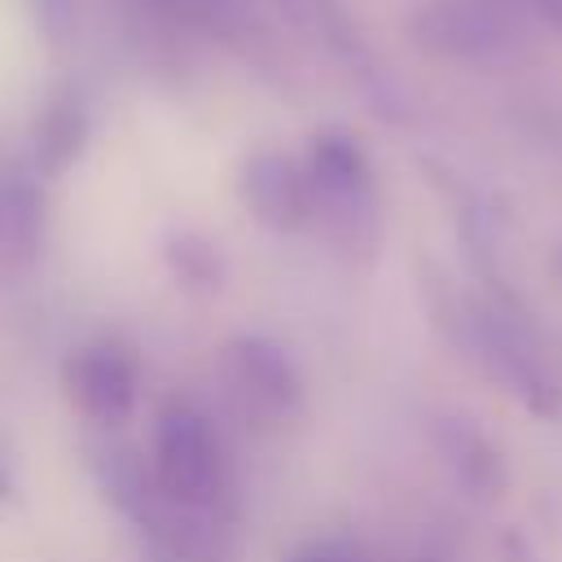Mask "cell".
I'll return each mask as SVG.
<instances>
[{
  "instance_id": "obj_1",
  "label": "cell",
  "mask_w": 562,
  "mask_h": 562,
  "mask_svg": "<svg viewBox=\"0 0 562 562\" xmlns=\"http://www.w3.org/2000/svg\"><path fill=\"white\" fill-rule=\"evenodd\" d=\"M452 351H461L492 386H501L514 404H522L536 417H558L562 413V382L518 307L509 290H492L479 299H461L457 316L439 329Z\"/></svg>"
},
{
  "instance_id": "obj_2",
  "label": "cell",
  "mask_w": 562,
  "mask_h": 562,
  "mask_svg": "<svg viewBox=\"0 0 562 562\" xmlns=\"http://www.w3.org/2000/svg\"><path fill=\"white\" fill-rule=\"evenodd\" d=\"M303 167L312 180V224L325 228V237L347 255H373L378 228H382V202L373 162L360 145V136L342 127L312 132L303 145Z\"/></svg>"
},
{
  "instance_id": "obj_3",
  "label": "cell",
  "mask_w": 562,
  "mask_h": 562,
  "mask_svg": "<svg viewBox=\"0 0 562 562\" xmlns=\"http://www.w3.org/2000/svg\"><path fill=\"white\" fill-rule=\"evenodd\" d=\"M149 465L167 501L176 505H202V509H224L228 492V457L206 422L202 408L189 400H167L154 413V435H149Z\"/></svg>"
},
{
  "instance_id": "obj_4",
  "label": "cell",
  "mask_w": 562,
  "mask_h": 562,
  "mask_svg": "<svg viewBox=\"0 0 562 562\" xmlns=\"http://www.w3.org/2000/svg\"><path fill=\"white\" fill-rule=\"evenodd\" d=\"M408 40L443 61L496 66L518 48V22L505 0H422L408 13Z\"/></svg>"
},
{
  "instance_id": "obj_5",
  "label": "cell",
  "mask_w": 562,
  "mask_h": 562,
  "mask_svg": "<svg viewBox=\"0 0 562 562\" xmlns=\"http://www.w3.org/2000/svg\"><path fill=\"white\" fill-rule=\"evenodd\" d=\"M220 378L233 391V400L263 422H285L303 408L299 364L281 342L263 334H233L220 347Z\"/></svg>"
},
{
  "instance_id": "obj_6",
  "label": "cell",
  "mask_w": 562,
  "mask_h": 562,
  "mask_svg": "<svg viewBox=\"0 0 562 562\" xmlns=\"http://www.w3.org/2000/svg\"><path fill=\"white\" fill-rule=\"evenodd\" d=\"M233 193L246 206V215L268 233H299L316 215L303 154L277 145H259L237 162Z\"/></svg>"
},
{
  "instance_id": "obj_7",
  "label": "cell",
  "mask_w": 562,
  "mask_h": 562,
  "mask_svg": "<svg viewBox=\"0 0 562 562\" xmlns=\"http://www.w3.org/2000/svg\"><path fill=\"white\" fill-rule=\"evenodd\" d=\"M61 386H66V400L79 408V417H88L92 426L127 422L136 413V395H140L132 356L110 338L75 347L61 364Z\"/></svg>"
},
{
  "instance_id": "obj_8",
  "label": "cell",
  "mask_w": 562,
  "mask_h": 562,
  "mask_svg": "<svg viewBox=\"0 0 562 562\" xmlns=\"http://www.w3.org/2000/svg\"><path fill=\"white\" fill-rule=\"evenodd\" d=\"M140 531L162 562H233V536L224 509L176 505L162 496V505L149 514Z\"/></svg>"
},
{
  "instance_id": "obj_9",
  "label": "cell",
  "mask_w": 562,
  "mask_h": 562,
  "mask_svg": "<svg viewBox=\"0 0 562 562\" xmlns=\"http://www.w3.org/2000/svg\"><path fill=\"white\" fill-rule=\"evenodd\" d=\"M430 443L439 452V461L448 465V474L483 501H496L509 487V465L501 457V448L461 413H443L430 422Z\"/></svg>"
},
{
  "instance_id": "obj_10",
  "label": "cell",
  "mask_w": 562,
  "mask_h": 562,
  "mask_svg": "<svg viewBox=\"0 0 562 562\" xmlns=\"http://www.w3.org/2000/svg\"><path fill=\"white\" fill-rule=\"evenodd\" d=\"M88 470L101 487V496L140 531L149 514L162 505V487L154 479V465H145L127 443H88Z\"/></svg>"
},
{
  "instance_id": "obj_11",
  "label": "cell",
  "mask_w": 562,
  "mask_h": 562,
  "mask_svg": "<svg viewBox=\"0 0 562 562\" xmlns=\"http://www.w3.org/2000/svg\"><path fill=\"white\" fill-rule=\"evenodd\" d=\"M48 233V193L35 167H9L0 180V246L9 263L35 259Z\"/></svg>"
},
{
  "instance_id": "obj_12",
  "label": "cell",
  "mask_w": 562,
  "mask_h": 562,
  "mask_svg": "<svg viewBox=\"0 0 562 562\" xmlns=\"http://www.w3.org/2000/svg\"><path fill=\"white\" fill-rule=\"evenodd\" d=\"M88 132H92V119H88V101H83V92L61 88V92L44 105V114H40V123H35L31 167H35L44 180L61 176V171L75 167L79 154L88 149Z\"/></svg>"
},
{
  "instance_id": "obj_13",
  "label": "cell",
  "mask_w": 562,
  "mask_h": 562,
  "mask_svg": "<svg viewBox=\"0 0 562 562\" xmlns=\"http://www.w3.org/2000/svg\"><path fill=\"white\" fill-rule=\"evenodd\" d=\"M162 263L167 272L189 290H220L228 277L224 250L215 237H202L193 228H176L162 237Z\"/></svg>"
},
{
  "instance_id": "obj_14",
  "label": "cell",
  "mask_w": 562,
  "mask_h": 562,
  "mask_svg": "<svg viewBox=\"0 0 562 562\" xmlns=\"http://www.w3.org/2000/svg\"><path fill=\"white\" fill-rule=\"evenodd\" d=\"M140 4L167 22H180L206 35H233L246 22L241 0H140Z\"/></svg>"
},
{
  "instance_id": "obj_15",
  "label": "cell",
  "mask_w": 562,
  "mask_h": 562,
  "mask_svg": "<svg viewBox=\"0 0 562 562\" xmlns=\"http://www.w3.org/2000/svg\"><path fill=\"white\" fill-rule=\"evenodd\" d=\"M281 562H369V553L342 536H312V540L294 544Z\"/></svg>"
},
{
  "instance_id": "obj_16",
  "label": "cell",
  "mask_w": 562,
  "mask_h": 562,
  "mask_svg": "<svg viewBox=\"0 0 562 562\" xmlns=\"http://www.w3.org/2000/svg\"><path fill=\"white\" fill-rule=\"evenodd\" d=\"M31 9H35V22H40V31H44L48 44H66L70 40L75 13H79L75 0H31Z\"/></svg>"
},
{
  "instance_id": "obj_17",
  "label": "cell",
  "mask_w": 562,
  "mask_h": 562,
  "mask_svg": "<svg viewBox=\"0 0 562 562\" xmlns=\"http://www.w3.org/2000/svg\"><path fill=\"white\" fill-rule=\"evenodd\" d=\"M522 9H527L536 22H544L549 31L562 35V0H522Z\"/></svg>"
},
{
  "instance_id": "obj_18",
  "label": "cell",
  "mask_w": 562,
  "mask_h": 562,
  "mask_svg": "<svg viewBox=\"0 0 562 562\" xmlns=\"http://www.w3.org/2000/svg\"><path fill=\"white\" fill-rule=\"evenodd\" d=\"M553 272H558V277H562V246H558V250H553Z\"/></svg>"
}]
</instances>
